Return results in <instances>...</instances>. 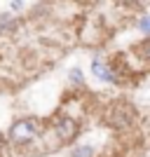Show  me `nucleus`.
Wrapping results in <instances>:
<instances>
[{
    "mask_svg": "<svg viewBox=\"0 0 150 157\" xmlns=\"http://www.w3.org/2000/svg\"><path fill=\"white\" fill-rule=\"evenodd\" d=\"M40 134H42V122L35 117H24L12 122V127L7 131V143H12L14 148H26L38 141Z\"/></svg>",
    "mask_w": 150,
    "mask_h": 157,
    "instance_id": "nucleus-1",
    "label": "nucleus"
},
{
    "mask_svg": "<svg viewBox=\"0 0 150 157\" xmlns=\"http://www.w3.org/2000/svg\"><path fill=\"white\" fill-rule=\"evenodd\" d=\"M54 134H56V141L59 143H68L78 136V122L73 117H59L54 122Z\"/></svg>",
    "mask_w": 150,
    "mask_h": 157,
    "instance_id": "nucleus-2",
    "label": "nucleus"
},
{
    "mask_svg": "<svg viewBox=\"0 0 150 157\" xmlns=\"http://www.w3.org/2000/svg\"><path fill=\"white\" fill-rule=\"evenodd\" d=\"M91 73H94V78L103 80V82H115V75H113L110 66L103 63L101 59H94V61H91Z\"/></svg>",
    "mask_w": 150,
    "mask_h": 157,
    "instance_id": "nucleus-3",
    "label": "nucleus"
},
{
    "mask_svg": "<svg viewBox=\"0 0 150 157\" xmlns=\"http://www.w3.org/2000/svg\"><path fill=\"white\" fill-rule=\"evenodd\" d=\"M68 157H96V150H94V145H73L71 150H68Z\"/></svg>",
    "mask_w": 150,
    "mask_h": 157,
    "instance_id": "nucleus-4",
    "label": "nucleus"
},
{
    "mask_svg": "<svg viewBox=\"0 0 150 157\" xmlns=\"http://www.w3.org/2000/svg\"><path fill=\"white\" fill-rule=\"evenodd\" d=\"M12 28H17V19H14V14H10V12L0 14V31H12Z\"/></svg>",
    "mask_w": 150,
    "mask_h": 157,
    "instance_id": "nucleus-5",
    "label": "nucleus"
},
{
    "mask_svg": "<svg viewBox=\"0 0 150 157\" xmlns=\"http://www.w3.org/2000/svg\"><path fill=\"white\" fill-rule=\"evenodd\" d=\"M138 28H141V33L150 35V14H143V17L138 19Z\"/></svg>",
    "mask_w": 150,
    "mask_h": 157,
    "instance_id": "nucleus-6",
    "label": "nucleus"
},
{
    "mask_svg": "<svg viewBox=\"0 0 150 157\" xmlns=\"http://www.w3.org/2000/svg\"><path fill=\"white\" fill-rule=\"evenodd\" d=\"M68 80H71L73 85H82V71H80V68H71V73H68Z\"/></svg>",
    "mask_w": 150,
    "mask_h": 157,
    "instance_id": "nucleus-7",
    "label": "nucleus"
},
{
    "mask_svg": "<svg viewBox=\"0 0 150 157\" xmlns=\"http://www.w3.org/2000/svg\"><path fill=\"white\" fill-rule=\"evenodd\" d=\"M24 10V0H12V12H21Z\"/></svg>",
    "mask_w": 150,
    "mask_h": 157,
    "instance_id": "nucleus-8",
    "label": "nucleus"
},
{
    "mask_svg": "<svg viewBox=\"0 0 150 157\" xmlns=\"http://www.w3.org/2000/svg\"><path fill=\"white\" fill-rule=\"evenodd\" d=\"M120 5H131V2H136V0H117Z\"/></svg>",
    "mask_w": 150,
    "mask_h": 157,
    "instance_id": "nucleus-9",
    "label": "nucleus"
}]
</instances>
